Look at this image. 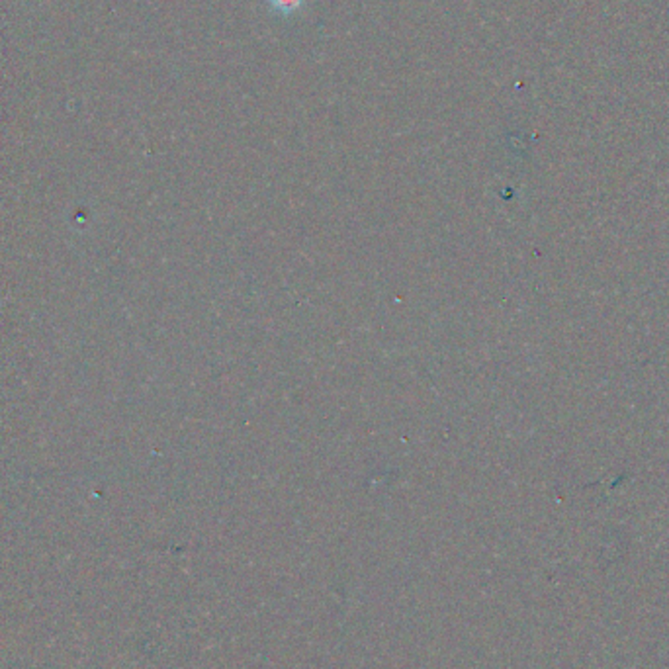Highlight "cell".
<instances>
[{"mask_svg":"<svg viewBox=\"0 0 669 669\" xmlns=\"http://www.w3.org/2000/svg\"><path fill=\"white\" fill-rule=\"evenodd\" d=\"M266 3H269V6L274 10V13L292 14L296 13V10L304 6L306 0H266Z\"/></svg>","mask_w":669,"mask_h":669,"instance_id":"1","label":"cell"}]
</instances>
